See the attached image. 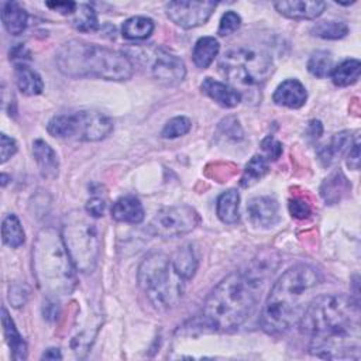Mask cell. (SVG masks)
Wrapping results in <instances>:
<instances>
[{
	"instance_id": "7c38bea8",
	"label": "cell",
	"mask_w": 361,
	"mask_h": 361,
	"mask_svg": "<svg viewBox=\"0 0 361 361\" xmlns=\"http://www.w3.org/2000/svg\"><path fill=\"white\" fill-rule=\"evenodd\" d=\"M216 6L213 1H169L165 4V13L172 23L189 30L206 24Z\"/></svg>"
},
{
	"instance_id": "277c9868",
	"label": "cell",
	"mask_w": 361,
	"mask_h": 361,
	"mask_svg": "<svg viewBox=\"0 0 361 361\" xmlns=\"http://www.w3.org/2000/svg\"><path fill=\"white\" fill-rule=\"evenodd\" d=\"M55 62L58 69L69 78L121 82L134 73V63L128 55L82 39L63 42L55 54Z\"/></svg>"
},
{
	"instance_id": "e0dca14e",
	"label": "cell",
	"mask_w": 361,
	"mask_h": 361,
	"mask_svg": "<svg viewBox=\"0 0 361 361\" xmlns=\"http://www.w3.org/2000/svg\"><path fill=\"white\" fill-rule=\"evenodd\" d=\"M32 155L42 178L55 179L58 176L59 159L49 144H47L44 140H35L32 142Z\"/></svg>"
},
{
	"instance_id": "b9f144b4",
	"label": "cell",
	"mask_w": 361,
	"mask_h": 361,
	"mask_svg": "<svg viewBox=\"0 0 361 361\" xmlns=\"http://www.w3.org/2000/svg\"><path fill=\"white\" fill-rule=\"evenodd\" d=\"M45 6L54 11H58L61 14H73L76 11L78 4L73 1H47Z\"/></svg>"
},
{
	"instance_id": "3957f363",
	"label": "cell",
	"mask_w": 361,
	"mask_h": 361,
	"mask_svg": "<svg viewBox=\"0 0 361 361\" xmlns=\"http://www.w3.org/2000/svg\"><path fill=\"white\" fill-rule=\"evenodd\" d=\"M261 283L245 271L228 274L203 302L200 323L216 331L235 330L255 309Z\"/></svg>"
},
{
	"instance_id": "6da1fadb",
	"label": "cell",
	"mask_w": 361,
	"mask_h": 361,
	"mask_svg": "<svg viewBox=\"0 0 361 361\" xmlns=\"http://www.w3.org/2000/svg\"><path fill=\"white\" fill-rule=\"evenodd\" d=\"M298 324L310 337V354L326 360L360 358V309L351 296L313 298Z\"/></svg>"
},
{
	"instance_id": "f1b7e54d",
	"label": "cell",
	"mask_w": 361,
	"mask_h": 361,
	"mask_svg": "<svg viewBox=\"0 0 361 361\" xmlns=\"http://www.w3.org/2000/svg\"><path fill=\"white\" fill-rule=\"evenodd\" d=\"M269 169V165H268V159L261 155V154H255L245 165L244 171H243V175L240 178V185L243 188H248V186H252L254 183H257L259 179H262L267 172Z\"/></svg>"
},
{
	"instance_id": "8992f818",
	"label": "cell",
	"mask_w": 361,
	"mask_h": 361,
	"mask_svg": "<svg viewBox=\"0 0 361 361\" xmlns=\"http://www.w3.org/2000/svg\"><path fill=\"white\" fill-rule=\"evenodd\" d=\"M138 283L157 310H169L183 295L185 279L173 269L171 257L162 252L147 255L138 267Z\"/></svg>"
},
{
	"instance_id": "484cf974",
	"label": "cell",
	"mask_w": 361,
	"mask_h": 361,
	"mask_svg": "<svg viewBox=\"0 0 361 361\" xmlns=\"http://www.w3.org/2000/svg\"><path fill=\"white\" fill-rule=\"evenodd\" d=\"M155 25L151 18L144 16H134L127 18L123 23L121 34L127 39L140 41V39H147L152 34Z\"/></svg>"
},
{
	"instance_id": "7bdbcfd3",
	"label": "cell",
	"mask_w": 361,
	"mask_h": 361,
	"mask_svg": "<svg viewBox=\"0 0 361 361\" xmlns=\"http://www.w3.org/2000/svg\"><path fill=\"white\" fill-rule=\"evenodd\" d=\"M347 165L348 168L357 171L360 166V141L355 140L348 151V158H347Z\"/></svg>"
},
{
	"instance_id": "f35d334b",
	"label": "cell",
	"mask_w": 361,
	"mask_h": 361,
	"mask_svg": "<svg viewBox=\"0 0 361 361\" xmlns=\"http://www.w3.org/2000/svg\"><path fill=\"white\" fill-rule=\"evenodd\" d=\"M0 140V162L6 164L17 152V142L14 138L8 137L4 133L1 134Z\"/></svg>"
},
{
	"instance_id": "ffe728a7",
	"label": "cell",
	"mask_w": 361,
	"mask_h": 361,
	"mask_svg": "<svg viewBox=\"0 0 361 361\" xmlns=\"http://www.w3.org/2000/svg\"><path fill=\"white\" fill-rule=\"evenodd\" d=\"M1 326H3V333H4L6 341L11 350V357L16 361L25 360L27 358V344L23 340L21 334L18 333V330L6 307L1 309Z\"/></svg>"
},
{
	"instance_id": "7a4b0ae2",
	"label": "cell",
	"mask_w": 361,
	"mask_h": 361,
	"mask_svg": "<svg viewBox=\"0 0 361 361\" xmlns=\"http://www.w3.org/2000/svg\"><path fill=\"white\" fill-rule=\"evenodd\" d=\"M320 283L312 265L298 264L288 268L274 283L261 313L264 331L272 336L286 333L299 323Z\"/></svg>"
},
{
	"instance_id": "603a6c76",
	"label": "cell",
	"mask_w": 361,
	"mask_h": 361,
	"mask_svg": "<svg viewBox=\"0 0 361 361\" xmlns=\"http://www.w3.org/2000/svg\"><path fill=\"white\" fill-rule=\"evenodd\" d=\"M217 217L226 224H235L240 220V195L235 189L223 192L216 204Z\"/></svg>"
},
{
	"instance_id": "d590c367",
	"label": "cell",
	"mask_w": 361,
	"mask_h": 361,
	"mask_svg": "<svg viewBox=\"0 0 361 361\" xmlns=\"http://www.w3.org/2000/svg\"><path fill=\"white\" fill-rule=\"evenodd\" d=\"M241 25V17L233 11V10H228L226 11L221 18H220V23H219V30H217V34L220 37H226V35H230L233 34L234 31H237Z\"/></svg>"
},
{
	"instance_id": "cb8c5ba5",
	"label": "cell",
	"mask_w": 361,
	"mask_h": 361,
	"mask_svg": "<svg viewBox=\"0 0 361 361\" xmlns=\"http://www.w3.org/2000/svg\"><path fill=\"white\" fill-rule=\"evenodd\" d=\"M171 262H172L173 269L185 281H189L195 275V272L197 269V264H199L196 252H195L193 247L189 244L179 247L171 257Z\"/></svg>"
},
{
	"instance_id": "83f0119b",
	"label": "cell",
	"mask_w": 361,
	"mask_h": 361,
	"mask_svg": "<svg viewBox=\"0 0 361 361\" xmlns=\"http://www.w3.org/2000/svg\"><path fill=\"white\" fill-rule=\"evenodd\" d=\"M3 243L11 248H18L25 241V233L16 214H7L1 223Z\"/></svg>"
},
{
	"instance_id": "5bb4252c",
	"label": "cell",
	"mask_w": 361,
	"mask_h": 361,
	"mask_svg": "<svg viewBox=\"0 0 361 361\" xmlns=\"http://www.w3.org/2000/svg\"><path fill=\"white\" fill-rule=\"evenodd\" d=\"M275 10L290 20H314L326 8L324 1L314 0H293V1H275Z\"/></svg>"
},
{
	"instance_id": "bcb514c9",
	"label": "cell",
	"mask_w": 361,
	"mask_h": 361,
	"mask_svg": "<svg viewBox=\"0 0 361 361\" xmlns=\"http://www.w3.org/2000/svg\"><path fill=\"white\" fill-rule=\"evenodd\" d=\"M61 358H62V355L58 348H48L42 354V360H61Z\"/></svg>"
},
{
	"instance_id": "44dd1931",
	"label": "cell",
	"mask_w": 361,
	"mask_h": 361,
	"mask_svg": "<svg viewBox=\"0 0 361 361\" xmlns=\"http://www.w3.org/2000/svg\"><path fill=\"white\" fill-rule=\"evenodd\" d=\"M1 21L8 34L18 35L27 28L28 14L18 3L6 1L1 6Z\"/></svg>"
},
{
	"instance_id": "4dcf8cb0",
	"label": "cell",
	"mask_w": 361,
	"mask_h": 361,
	"mask_svg": "<svg viewBox=\"0 0 361 361\" xmlns=\"http://www.w3.org/2000/svg\"><path fill=\"white\" fill-rule=\"evenodd\" d=\"M350 188H351V185H348L345 176L341 172H337L331 178H329L323 182L320 192L326 202L337 203L341 199V196L345 192H348Z\"/></svg>"
},
{
	"instance_id": "1f68e13d",
	"label": "cell",
	"mask_w": 361,
	"mask_h": 361,
	"mask_svg": "<svg viewBox=\"0 0 361 361\" xmlns=\"http://www.w3.org/2000/svg\"><path fill=\"white\" fill-rule=\"evenodd\" d=\"M72 24L82 32H93L99 28L97 14L89 4H78Z\"/></svg>"
},
{
	"instance_id": "f546056e",
	"label": "cell",
	"mask_w": 361,
	"mask_h": 361,
	"mask_svg": "<svg viewBox=\"0 0 361 361\" xmlns=\"http://www.w3.org/2000/svg\"><path fill=\"white\" fill-rule=\"evenodd\" d=\"M312 35L323 39H341L348 34V25L338 20H324L310 28Z\"/></svg>"
},
{
	"instance_id": "9a60e30c",
	"label": "cell",
	"mask_w": 361,
	"mask_h": 361,
	"mask_svg": "<svg viewBox=\"0 0 361 361\" xmlns=\"http://www.w3.org/2000/svg\"><path fill=\"white\" fill-rule=\"evenodd\" d=\"M307 92L303 83L298 79H286L278 85L272 94V100L278 106L288 109H299L306 103Z\"/></svg>"
},
{
	"instance_id": "8d00e7d4",
	"label": "cell",
	"mask_w": 361,
	"mask_h": 361,
	"mask_svg": "<svg viewBox=\"0 0 361 361\" xmlns=\"http://www.w3.org/2000/svg\"><path fill=\"white\" fill-rule=\"evenodd\" d=\"M30 290L23 283H14L10 286L8 289V300L14 307H21L25 305L27 299H28Z\"/></svg>"
},
{
	"instance_id": "2e32d148",
	"label": "cell",
	"mask_w": 361,
	"mask_h": 361,
	"mask_svg": "<svg viewBox=\"0 0 361 361\" xmlns=\"http://www.w3.org/2000/svg\"><path fill=\"white\" fill-rule=\"evenodd\" d=\"M200 90L219 106L226 109L235 107L241 102V93L235 87H233L228 83L214 80L212 78H206L202 82Z\"/></svg>"
},
{
	"instance_id": "d4e9b609",
	"label": "cell",
	"mask_w": 361,
	"mask_h": 361,
	"mask_svg": "<svg viewBox=\"0 0 361 361\" xmlns=\"http://www.w3.org/2000/svg\"><path fill=\"white\" fill-rule=\"evenodd\" d=\"M219 51H220V44L214 37H202L196 41L192 51L193 63L200 69H206L216 59V56L219 55Z\"/></svg>"
},
{
	"instance_id": "4fadbf2b",
	"label": "cell",
	"mask_w": 361,
	"mask_h": 361,
	"mask_svg": "<svg viewBox=\"0 0 361 361\" xmlns=\"http://www.w3.org/2000/svg\"><path fill=\"white\" fill-rule=\"evenodd\" d=\"M250 221L262 228L274 227L279 221V204L274 197L257 196L247 204Z\"/></svg>"
},
{
	"instance_id": "ab89813d",
	"label": "cell",
	"mask_w": 361,
	"mask_h": 361,
	"mask_svg": "<svg viewBox=\"0 0 361 361\" xmlns=\"http://www.w3.org/2000/svg\"><path fill=\"white\" fill-rule=\"evenodd\" d=\"M261 147H262V151H264V157L268 159V161H275L281 157L282 154V144L279 141H276L274 137H267L262 142H261Z\"/></svg>"
},
{
	"instance_id": "4316f807",
	"label": "cell",
	"mask_w": 361,
	"mask_h": 361,
	"mask_svg": "<svg viewBox=\"0 0 361 361\" xmlns=\"http://www.w3.org/2000/svg\"><path fill=\"white\" fill-rule=\"evenodd\" d=\"M361 72V63L358 59H345L331 71V80L336 86L345 87L350 85H354Z\"/></svg>"
},
{
	"instance_id": "ba28073f",
	"label": "cell",
	"mask_w": 361,
	"mask_h": 361,
	"mask_svg": "<svg viewBox=\"0 0 361 361\" xmlns=\"http://www.w3.org/2000/svg\"><path fill=\"white\" fill-rule=\"evenodd\" d=\"M221 75L235 86H258L274 72L272 58L255 48L231 49L219 62Z\"/></svg>"
},
{
	"instance_id": "30bf717a",
	"label": "cell",
	"mask_w": 361,
	"mask_h": 361,
	"mask_svg": "<svg viewBox=\"0 0 361 361\" xmlns=\"http://www.w3.org/2000/svg\"><path fill=\"white\" fill-rule=\"evenodd\" d=\"M200 223L199 213L186 204L168 206L155 213L148 230L162 238H175L193 231Z\"/></svg>"
},
{
	"instance_id": "74e56055",
	"label": "cell",
	"mask_w": 361,
	"mask_h": 361,
	"mask_svg": "<svg viewBox=\"0 0 361 361\" xmlns=\"http://www.w3.org/2000/svg\"><path fill=\"white\" fill-rule=\"evenodd\" d=\"M289 213L292 214V217L303 220L312 214V207L306 200L300 197H295L289 200Z\"/></svg>"
},
{
	"instance_id": "60d3db41",
	"label": "cell",
	"mask_w": 361,
	"mask_h": 361,
	"mask_svg": "<svg viewBox=\"0 0 361 361\" xmlns=\"http://www.w3.org/2000/svg\"><path fill=\"white\" fill-rule=\"evenodd\" d=\"M104 209H106L104 200H103L102 197H96V196L92 197V199H89L87 203H86V207H85L86 213L90 214L92 217H94V219L103 216Z\"/></svg>"
},
{
	"instance_id": "836d02e7",
	"label": "cell",
	"mask_w": 361,
	"mask_h": 361,
	"mask_svg": "<svg viewBox=\"0 0 361 361\" xmlns=\"http://www.w3.org/2000/svg\"><path fill=\"white\" fill-rule=\"evenodd\" d=\"M192 128V121L185 117V116H176L173 118H171L162 128L161 135L164 138L172 140V138H178L182 137L185 134H188Z\"/></svg>"
},
{
	"instance_id": "f6af8a7d",
	"label": "cell",
	"mask_w": 361,
	"mask_h": 361,
	"mask_svg": "<svg viewBox=\"0 0 361 361\" xmlns=\"http://www.w3.org/2000/svg\"><path fill=\"white\" fill-rule=\"evenodd\" d=\"M323 133V127H322V123L319 120H312L309 123V127H307V134L309 137L312 138H319Z\"/></svg>"
},
{
	"instance_id": "8fae6325",
	"label": "cell",
	"mask_w": 361,
	"mask_h": 361,
	"mask_svg": "<svg viewBox=\"0 0 361 361\" xmlns=\"http://www.w3.org/2000/svg\"><path fill=\"white\" fill-rule=\"evenodd\" d=\"M142 52L138 59L148 65L149 73L158 82L173 86L185 79L186 66L178 55L159 47L144 49Z\"/></svg>"
},
{
	"instance_id": "52a82bcc",
	"label": "cell",
	"mask_w": 361,
	"mask_h": 361,
	"mask_svg": "<svg viewBox=\"0 0 361 361\" xmlns=\"http://www.w3.org/2000/svg\"><path fill=\"white\" fill-rule=\"evenodd\" d=\"M93 219L86 210H72L62 221L63 244L76 271L82 274H92L100 255V235Z\"/></svg>"
},
{
	"instance_id": "ac0fdd59",
	"label": "cell",
	"mask_w": 361,
	"mask_h": 361,
	"mask_svg": "<svg viewBox=\"0 0 361 361\" xmlns=\"http://www.w3.org/2000/svg\"><path fill=\"white\" fill-rule=\"evenodd\" d=\"M111 217L120 223L138 224L145 217L144 206L135 196H123L113 203Z\"/></svg>"
},
{
	"instance_id": "5b68a950",
	"label": "cell",
	"mask_w": 361,
	"mask_h": 361,
	"mask_svg": "<svg viewBox=\"0 0 361 361\" xmlns=\"http://www.w3.org/2000/svg\"><path fill=\"white\" fill-rule=\"evenodd\" d=\"M32 274L39 289L49 298L71 295L76 288V268L63 244L61 231L45 227L32 245Z\"/></svg>"
},
{
	"instance_id": "d6a6232c",
	"label": "cell",
	"mask_w": 361,
	"mask_h": 361,
	"mask_svg": "<svg viewBox=\"0 0 361 361\" xmlns=\"http://www.w3.org/2000/svg\"><path fill=\"white\" fill-rule=\"evenodd\" d=\"M333 68H334L333 56L329 51H324V49L314 51L307 61V71L316 78L329 76Z\"/></svg>"
},
{
	"instance_id": "ee69618b",
	"label": "cell",
	"mask_w": 361,
	"mask_h": 361,
	"mask_svg": "<svg viewBox=\"0 0 361 361\" xmlns=\"http://www.w3.org/2000/svg\"><path fill=\"white\" fill-rule=\"evenodd\" d=\"M30 52L23 44H17L11 51H10V59L16 61V63H24V58L28 56Z\"/></svg>"
},
{
	"instance_id": "d6986e66",
	"label": "cell",
	"mask_w": 361,
	"mask_h": 361,
	"mask_svg": "<svg viewBox=\"0 0 361 361\" xmlns=\"http://www.w3.org/2000/svg\"><path fill=\"white\" fill-rule=\"evenodd\" d=\"M14 78L18 90L27 96H37L44 90V82L39 73L25 63H16Z\"/></svg>"
},
{
	"instance_id": "e575fe53",
	"label": "cell",
	"mask_w": 361,
	"mask_h": 361,
	"mask_svg": "<svg viewBox=\"0 0 361 361\" xmlns=\"http://www.w3.org/2000/svg\"><path fill=\"white\" fill-rule=\"evenodd\" d=\"M219 134L230 141H240L244 135L243 128L234 116L226 117L219 123Z\"/></svg>"
},
{
	"instance_id": "7402d4cb",
	"label": "cell",
	"mask_w": 361,
	"mask_h": 361,
	"mask_svg": "<svg viewBox=\"0 0 361 361\" xmlns=\"http://www.w3.org/2000/svg\"><path fill=\"white\" fill-rule=\"evenodd\" d=\"M351 144H353V140H351L350 131H341V133L334 134L329 144H326L320 149H317L319 161L324 166L331 165L338 157H341L347 149H350Z\"/></svg>"
},
{
	"instance_id": "9c48e42d",
	"label": "cell",
	"mask_w": 361,
	"mask_h": 361,
	"mask_svg": "<svg viewBox=\"0 0 361 361\" xmlns=\"http://www.w3.org/2000/svg\"><path fill=\"white\" fill-rule=\"evenodd\" d=\"M52 137L94 142L104 140L113 131V121L104 113L96 110H79L54 116L47 126Z\"/></svg>"
}]
</instances>
